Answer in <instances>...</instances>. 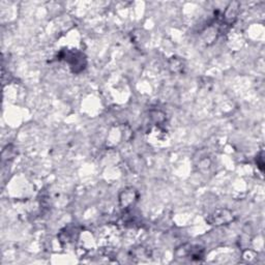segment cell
Listing matches in <instances>:
<instances>
[{"instance_id": "1", "label": "cell", "mask_w": 265, "mask_h": 265, "mask_svg": "<svg viewBox=\"0 0 265 265\" xmlns=\"http://www.w3.org/2000/svg\"><path fill=\"white\" fill-rule=\"evenodd\" d=\"M235 218H236V216H235L233 212L229 210H218L212 214H210V216L208 218V222L210 225L223 226L234 222Z\"/></svg>"}, {"instance_id": "2", "label": "cell", "mask_w": 265, "mask_h": 265, "mask_svg": "<svg viewBox=\"0 0 265 265\" xmlns=\"http://www.w3.org/2000/svg\"><path fill=\"white\" fill-rule=\"evenodd\" d=\"M137 198L138 195L135 188H126L120 195V204L124 208H128L130 205H132L137 201Z\"/></svg>"}]
</instances>
